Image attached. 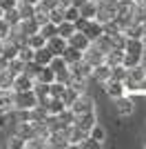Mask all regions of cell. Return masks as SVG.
<instances>
[{"instance_id": "484cf974", "label": "cell", "mask_w": 146, "mask_h": 149, "mask_svg": "<svg viewBox=\"0 0 146 149\" xmlns=\"http://www.w3.org/2000/svg\"><path fill=\"white\" fill-rule=\"evenodd\" d=\"M33 93H36L38 102H44V100L49 98V85H44V82H33Z\"/></svg>"}, {"instance_id": "83f0119b", "label": "cell", "mask_w": 146, "mask_h": 149, "mask_svg": "<svg viewBox=\"0 0 146 149\" xmlns=\"http://www.w3.org/2000/svg\"><path fill=\"white\" fill-rule=\"evenodd\" d=\"M24 149H47V138L33 136L29 140H24Z\"/></svg>"}, {"instance_id": "3957f363", "label": "cell", "mask_w": 146, "mask_h": 149, "mask_svg": "<svg viewBox=\"0 0 146 149\" xmlns=\"http://www.w3.org/2000/svg\"><path fill=\"white\" fill-rule=\"evenodd\" d=\"M49 67L53 69L55 80H58V82H64V85H69V80H71V74H69V65L62 60V56H53V60L49 62Z\"/></svg>"}, {"instance_id": "d6986e66", "label": "cell", "mask_w": 146, "mask_h": 149, "mask_svg": "<svg viewBox=\"0 0 146 149\" xmlns=\"http://www.w3.org/2000/svg\"><path fill=\"white\" fill-rule=\"evenodd\" d=\"M13 109V89H0V111Z\"/></svg>"}, {"instance_id": "1f68e13d", "label": "cell", "mask_w": 146, "mask_h": 149, "mask_svg": "<svg viewBox=\"0 0 146 149\" xmlns=\"http://www.w3.org/2000/svg\"><path fill=\"white\" fill-rule=\"evenodd\" d=\"M11 82H13V74L9 69H2L0 71V89H11Z\"/></svg>"}, {"instance_id": "ab89813d", "label": "cell", "mask_w": 146, "mask_h": 149, "mask_svg": "<svg viewBox=\"0 0 146 149\" xmlns=\"http://www.w3.org/2000/svg\"><path fill=\"white\" fill-rule=\"evenodd\" d=\"M9 29H11V27H9V25H7V22H5V20L0 18V40H5V38H7V33H9Z\"/></svg>"}, {"instance_id": "74e56055", "label": "cell", "mask_w": 146, "mask_h": 149, "mask_svg": "<svg viewBox=\"0 0 146 149\" xmlns=\"http://www.w3.org/2000/svg\"><path fill=\"white\" fill-rule=\"evenodd\" d=\"M7 147H13V149H22L24 147V140L20 136H16V134H13L11 138H9V140H7Z\"/></svg>"}, {"instance_id": "6da1fadb", "label": "cell", "mask_w": 146, "mask_h": 149, "mask_svg": "<svg viewBox=\"0 0 146 149\" xmlns=\"http://www.w3.org/2000/svg\"><path fill=\"white\" fill-rule=\"evenodd\" d=\"M69 109H71L75 116L86 113V111H95V100H93L86 91H84V93H78V96H75V100L69 105Z\"/></svg>"}, {"instance_id": "d590c367", "label": "cell", "mask_w": 146, "mask_h": 149, "mask_svg": "<svg viewBox=\"0 0 146 149\" xmlns=\"http://www.w3.org/2000/svg\"><path fill=\"white\" fill-rule=\"evenodd\" d=\"M69 87L75 89L78 93H84L86 91V78H71V80H69Z\"/></svg>"}, {"instance_id": "8fae6325", "label": "cell", "mask_w": 146, "mask_h": 149, "mask_svg": "<svg viewBox=\"0 0 146 149\" xmlns=\"http://www.w3.org/2000/svg\"><path fill=\"white\" fill-rule=\"evenodd\" d=\"M38 105H42L44 107V111H47V116H58V113L64 109V100L62 98H47L44 102H38Z\"/></svg>"}, {"instance_id": "f1b7e54d", "label": "cell", "mask_w": 146, "mask_h": 149, "mask_svg": "<svg viewBox=\"0 0 146 149\" xmlns=\"http://www.w3.org/2000/svg\"><path fill=\"white\" fill-rule=\"evenodd\" d=\"M62 13H64V20H69V22H75V20L80 18V9L75 5H69L62 9Z\"/></svg>"}, {"instance_id": "b9f144b4", "label": "cell", "mask_w": 146, "mask_h": 149, "mask_svg": "<svg viewBox=\"0 0 146 149\" xmlns=\"http://www.w3.org/2000/svg\"><path fill=\"white\" fill-rule=\"evenodd\" d=\"M2 45H5V40H0V51H2Z\"/></svg>"}, {"instance_id": "277c9868", "label": "cell", "mask_w": 146, "mask_h": 149, "mask_svg": "<svg viewBox=\"0 0 146 149\" xmlns=\"http://www.w3.org/2000/svg\"><path fill=\"white\" fill-rule=\"evenodd\" d=\"M47 147L51 149H67L69 138H67V127L64 129H51L47 136Z\"/></svg>"}, {"instance_id": "cb8c5ba5", "label": "cell", "mask_w": 146, "mask_h": 149, "mask_svg": "<svg viewBox=\"0 0 146 149\" xmlns=\"http://www.w3.org/2000/svg\"><path fill=\"white\" fill-rule=\"evenodd\" d=\"M2 20H5L9 27H16L20 22V13H18V9L13 7V9H7V11H2Z\"/></svg>"}, {"instance_id": "9c48e42d", "label": "cell", "mask_w": 146, "mask_h": 149, "mask_svg": "<svg viewBox=\"0 0 146 149\" xmlns=\"http://www.w3.org/2000/svg\"><path fill=\"white\" fill-rule=\"evenodd\" d=\"M33 82H36L33 78H29L24 71H20V74L13 76L11 89H13V91H27V89H33Z\"/></svg>"}, {"instance_id": "ba28073f", "label": "cell", "mask_w": 146, "mask_h": 149, "mask_svg": "<svg viewBox=\"0 0 146 149\" xmlns=\"http://www.w3.org/2000/svg\"><path fill=\"white\" fill-rule=\"evenodd\" d=\"M102 85H104V91H106V96H109V98H113V100L120 98V96H124V93H128L122 80H113V78H109V80L102 82Z\"/></svg>"}, {"instance_id": "4dcf8cb0", "label": "cell", "mask_w": 146, "mask_h": 149, "mask_svg": "<svg viewBox=\"0 0 146 149\" xmlns=\"http://www.w3.org/2000/svg\"><path fill=\"white\" fill-rule=\"evenodd\" d=\"M40 67H42V65H38L36 60H29V62H24V74L29 76V78H33V80H36V76H38V71H40Z\"/></svg>"}, {"instance_id": "ffe728a7", "label": "cell", "mask_w": 146, "mask_h": 149, "mask_svg": "<svg viewBox=\"0 0 146 149\" xmlns=\"http://www.w3.org/2000/svg\"><path fill=\"white\" fill-rule=\"evenodd\" d=\"M78 9H80V16H82V18H89V20H91V18H95L97 2H95V0H84Z\"/></svg>"}, {"instance_id": "60d3db41", "label": "cell", "mask_w": 146, "mask_h": 149, "mask_svg": "<svg viewBox=\"0 0 146 149\" xmlns=\"http://www.w3.org/2000/svg\"><path fill=\"white\" fill-rule=\"evenodd\" d=\"M142 29H144V38H146V20H142Z\"/></svg>"}, {"instance_id": "4316f807", "label": "cell", "mask_w": 146, "mask_h": 149, "mask_svg": "<svg viewBox=\"0 0 146 149\" xmlns=\"http://www.w3.org/2000/svg\"><path fill=\"white\" fill-rule=\"evenodd\" d=\"M73 31H75V25L69 22V20H62L60 25H58V36H62L64 40H69V36H71Z\"/></svg>"}, {"instance_id": "ac0fdd59", "label": "cell", "mask_w": 146, "mask_h": 149, "mask_svg": "<svg viewBox=\"0 0 146 149\" xmlns=\"http://www.w3.org/2000/svg\"><path fill=\"white\" fill-rule=\"evenodd\" d=\"M33 60H36L38 65H49V62L53 60V54H51L49 47L44 45V47H40V49H33Z\"/></svg>"}, {"instance_id": "7a4b0ae2", "label": "cell", "mask_w": 146, "mask_h": 149, "mask_svg": "<svg viewBox=\"0 0 146 149\" xmlns=\"http://www.w3.org/2000/svg\"><path fill=\"white\" fill-rule=\"evenodd\" d=\"M38 105V98L33 89L27 91H13V109H33Z\"/></svg>"}, {"instance_id": "f35d334b", "label": "cell", "mask_w": 146, "mask_h": 149, "mask_svg": "<svg viewBox=\"0 0 146 149\" xmlns=\"http://www.w3.org/2000/svg\"><path fill=\"white\" fill-rule=\"evenodd\" d=\"M18 5V0H0V9L7 11V9H13V7Z\"/></svg>"}, {"instance_id": "5b68a950", "label": "cell", "mask_w": 146, "mask_h": 149, "mask_svg": "<svg viewBox=\"0 0 146 149\" xmlns=\"http://www.w3.org/2000/svg\"><path fill=\"white\" fill-rule=\"evenodd\" d=\"M115 111H117V116H122V118H128V116L135 113V102H133V98H131L128 93L115 98Z\"/></svg>"}, {"instance_id": "4fadbf2b", "label": "cell", "mask_w": 146, "mask_h": 149, "mask_svg": "<svg viewBox=\"0 0 146 149\" xmlns=\"http://www.w3.org/2000/svg\"><path fill=\"white\" fill-rule=\"evenodd\" d=\"M47 47H49V51H51L53 56H62V51H64V47H67V40L55 33V36H51L47 40Z\"/></svg>"}, {"instance_id": "8d00e7d4", "label": "cell", "mask_w": 146, "mask_h": 149, "mask_svg": "<svg viewBox=\"0 0 146 149\" xmlns=\"http://www.w3.org/2000/svg\"><path fill=\"white\" fill-rule=\"evenodd\" d=\"M111 78H113V80H124V78H126V67H124V65L111 67Z\"/></svg>"}, {"instance_id": "e575fe53", "label": "cell", "mask_w": 146, "mask_h": 149, "mask_svg": "<svg viewBox=\"0 0 146 149\" xmlns=\"http://www.w3.org/2000/svg\"><path fill=\"white\" fill-rule=\"evenodd\" d=\"M18 58H20L22 62L33 60V49H31L29 45H22V47H18Z\"/></svg>"}, {"instance_id": "836d02e7", "label": "cell", "mask_w": 146, "mask_h": 149, "mask_svg": "<svg viewBox=\"0 0 146 149\" xmlns=\"http://www.w3.org/2000/svg\"><path fill=\"white\" fill-rule=\"evenodd\" d=\"M62 20H64V13H62L60 7H53V9H49V22H53V25H60Z\"/></svg>"}, {"instance_id": "9a60e30c", "label": "cell", "mask_w": 146, "mask_h": 149, "mask_svg": "<svg viewBox=\"0 0 146 149\" xmlns=\"http://www.w3.org/2000/svg\"><path fill=\"white\" fill-rule=\"evenodd\" d=\"M89 138H91L93 143H95L97 147H100V145H104V143H106V129H104V127H102L100 123H95V125L91 127V129H89Z\"/></svg>"}, {"instance_id": "7bdbcfd3", "label": "cell", "mask_w": 146, "mask_h": 149, "mask_svg": "<svg viewBox=\"0 0 146 149\" xmlns=\"http://www.w3.org/2000/svg\"><path fill=\"white\" fill-rule=\"evenodd\" d=\"M124 2H135V0H124Z\"/></svg>"}, {"instance_id": "603a6c76", "label": "cell", "mask_w": 146, "mask_h": 149, "mask_svg": "<svg viewBox=\"0 0 146 149\" xmlns=\"http://www.w3.org/2000/svg\"><path fill=\"white\" fill-rule=\"evenodd\" d=\"M16 9H18V13H20V20L33 18V13H36V5H29V2H24V0H18Z\"/></svg>"}, {"instance_id": "f546056e", "label": "cell", "mask_w": 146, "mask_h": 149, "mask_svg": "<svg viewBox=\"0 0 146 149\" xmlns=\"http://www.w3.org/2000/svg\"><path fill=\"white\" fill-rule=\"evenodd\" d=\"M38 33H42V36L49 40L51 36H55V33H58V25H53V22H44V25H40Z\"/></svg>"}, {"instance_id": "5bb4252c", "label": "cell", "mask_w": 146, "mask_h": 149, "mask_svg": "<svg viewBox=\"0 0 146 149\" xmlns=\"http://www.w3.org/2000/svg\"><path fill=\"white\" fill-rule=\"evenodd\" d=\"M91 78H95L100 85H102V82H106V80L111 78V67L106 65V62L95 65V67H93V71H91Z\"/></svg>"}, {"instance_id": "7402d4cb", "label": "cell", "mask_w": 146, "mask_h": 149, "mask_svg": "<svg viewBox=\"0 0 146 149\" xmlns=\"http://www.w3.org/2000/svg\"><path fill=\"white\" fill-rule=\"evenodd\" d=\"M53 80H55L53 69L49 67V65H42V67H40V71H38V76H36V82H44V85H51Z\"/></svg>"}, {"instance_id": "44dd1931", "label": "cell", "mask_w": 146, "mask_h": 149, "mask_svg": "<svg viewBox=\"0 0 146 149\" xmlns=\"http://www.w3.org/2000/svg\"><path fill=\"white\" fill-rule=\"evenodd\" d=\"M16 27H18V29L22 31L24 36H31V33H36V31L40 29V25H38V22H36L33 18H24V20H20V22H18Z\"/></svg>"}, {"instance_id": "e0dca14e", "label": "cell", "mask_w": 146, "mask_h": 149, "mask_svg": "<svg viewBox=\"0 0 146 149\" xmlns=\"http://www.w3.org/2000/svg\"><path fill=\"white\" fill-rule=\"evenodd\" d=\"M124 60V49H111L104 54V62L109 65V67H115V65H122Z\"/></svg>"}, {"instance_id": "2e32d148", "label": "cell", "mask_w": 146, "mask_h": 149, "mask_svg": "<svg viewBox=\"0 0 146 149\" xmlns=\"http://www.w3.org/2000/svg\"><path fill=\"white\" fill-rule=\"evenodd\" d=\"M62 60L67 62V65H73V62L82 60V51L75 49V47H71V45H67V47H64V51H62Z\"/></svg>"}, {"instance_id": "d4e9b609", "label": "cell", "mask_w": 146, "mask_h": 149, "mask_svg": "<svg viewBox=\"0 0 146 149\" xmlns=\"http://www.w3.org/2000/svg\"><path fill=\"white\" fill-rule=\"evenodd\" d=\"M27 45H29L31 49H40V47H44L47 45V38L42 36V33H31V36H27Z\"/></svg>"}, {"instance_id": "52a82bcc", "label": "cell", "mask_w": 146, "mask_h": 149, "mask_svg": "<svg viewBox=\"0 0 146 149\" xmlns=\"http://www.w3.org/2000/svg\"><path fill=\"white\" fill-rule=\"evenodd\" d=\"M89 136L84 129H80L78 125H69L67 127V138H69V147H80V145L84 143V138Z\"/></svg>"}, {"instance_id": "8992f818", "label": "cell", "mask_w": 146, "mask_h": 149, "mask_svg": "<svg viewBox=\"0 0 146 149\" xmlns=\"http://www.w3.org/2000/svg\"><path fill=\"white\" fill-rule=\"evenodd\" d=\"M91 71L93 67L89 65L86 60H78V62H73V65H69V74H71V78H91Z\"/></svg>"}, {"instance_id": "30bf717a", "label": "cell", "mask_w": 146, "mask_h": 149, "mask_svg": "<svg viewBox=\"0 0 146 149\" xmlns=\"http://www.w3.org/2000/svg\"><path fill=\"white\" fill-rule=\"evenodd\" d=\"M95 123H97V113H95V111L80 113V116H75V120H73V125H78L80 129H84L86 134H89V129H91Z\"/></svg>"}, {"instance_id": "d6a6232c", "label": "cell", "mask_w": 146, "mask_h": 149, "mask_svg": "<svg viewBox=\"0 0 146 149\" xmlns=\"http://www.w3.org/2000/svg\"><path fill=\"white\" fill-rule=\"evenodd\" d=\"M7 69H9V71H11V74L16 76V74H20V71H22V69H24V62L20 60L18 56H16V58H11V60L7 62Z\"/></svg>"}, {"instance_id": "7c38bea8", "label": "cell", "mask_w": 146, "mask_h": 149, "mask_svg": "<svg viewBox=\"0 0 146 149\" xmlns=\"http://www.w3.org/2000/svg\"><path fill=\"white\" fill-rule=\"evenodd\" d=\"M67 45H71V47H75V49H80V51H84L89 45H91V40L82 33V31H73L71 36H69V40H67Z\"/></svg>"}]
</instances>
